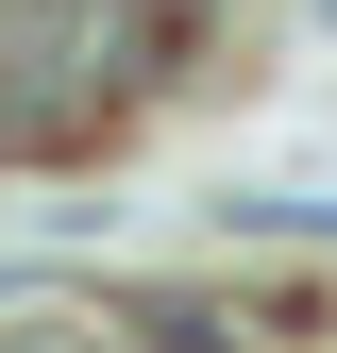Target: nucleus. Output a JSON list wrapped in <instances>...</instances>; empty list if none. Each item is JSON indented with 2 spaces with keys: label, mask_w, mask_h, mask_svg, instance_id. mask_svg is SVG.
<instances>
[{
  "label": "nucleus",
  "mask_w": 337,
  "mask_h": 353,
  "mask_svg": "<svg viewBox=\"0 0 337 353\" xmlns=\"http://www.w3.org/2000/svg\"><path fill=\"white\" fill-rule=\"evenodd\" d=\"M168 51H186V17H152V0H0V168L118 135L168 84Z\"/></svg>",
  "instance_id": "f257e3e1"
}]
</instances>
